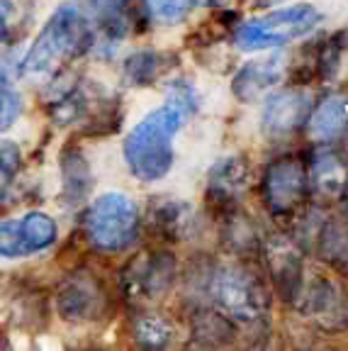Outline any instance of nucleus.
I'll list each match as a JSON object with an SVG mask.
<instances>
[{"instance_id": "nucleus-1", "label": "nucleus", "mask_w": 348, "mask_h": 351, "mask_svg": "<svg viewBox=\"0 0 348 351\" xmlns=\"http://www.w3.org/2000/svg\"><path fill=\"white\" fill-rule=\"evenodd\" d=\"M185 115L188 112L180 105L169 100L158 110L149 112L132 130V134L125 142V159L129 171L139 181H158L171 171L175 159L173 139L183 125Z\"/></svg>"}, {"instance_id": "nucleus-2", "label": "nucleus", "mask_w": 348, "mask_h": 351, "mask_svg": "<svg viewBox=\"0 0 348 351\" xmlns=\"http://www.w3.org/2000/svg\"><path fill=\"white\" fill-rule=\"evenodd\" d=\"M88 42V27L76 5H61L37 34L27 56L22 59V73L49 76L71 61Z\"/></svg>"}, {"instance_id": "nucleus-3", "label": "nucleus", "mask_w": 348, "mask_h": 351, "mask_svg": "<svg viewBox=\"0 0 348 351\" xmlns=\"http://www.w3.org/2000/svg\"><path fill=\"white\" fill-rule=\"evenodd\" d=\"M321 22V12L314 5L297 3L266 12L263 17L249 20L234 29V44L244 51H261L271 47H283L310 34Z\"/></svg>"}, {"instance_id": "nucleus-4", "label": "nucleus", "mask_w": 348, "mask_h": 351, "mask_svg": "<svg viewBox=\"0 0 348 351\" xmlns=\"http://www.w3.org/2000/svg\"><path fill=\"white\" fill-rule=\"evenodd\" d=\"M210 295L219 313L244 324H258L268 317L271 300L263 283L241 266H222L210 278Z\"/></svg>"}, {"instance_id": "nucleus-5", "label": "nucleus", "mask_w": 348, "mask_h": 351, "mask_svg": "<svg viewBox=\"0 0 348 351\" xmlns=\"http://www.w3.org/2000/svg\"><path fill=\"white\" fill-rule=\"evenodd\" d=\"M83 227L92 247L103 252H122L136 237L139 210L122 193H105L86 210Z\"/></svg>"}, {"instance_id": "nucleus-6", "label": "nucleus", "mask_w": 348, "mask_h": 351, "mask_svg": "<svg viewBox=\"0 0 348 351\" xmlns=\"http://www.w3.org/2000/svg\"><path fill=\"white\" fill-rule=\"evenodd\" d=\"M310 188V169L293 156L273 161L263 176V197L268 210L277 217L295 215V210L307 200Z\"/></svg>"}, {"instance_id": "nucleus-7", "label": "nucleus", "mask_w": 348, "mask_h": 351, "mask_svg": "<svg viewBox=\"0 0 348 351\" xmlns=\"http://www.w3.org/2000/svg\"><path fill=\"white\" fill-rule=\"evenodd\" d=\"M56 239V225L49 215L29 213L20 219L0 222V256L20 258L51 247Z\"/></svg>"}, {"instance_id": "nucleus-8", "label": "nucleus", "mask_w": 348, "mask_h": 351, "mask_svg": "<svg viewBox=\"0 0 348 351\" xmlns=\"http://www.w3.org/2000/svg\"><path fill=\"white\" fill-rule=\"evenodd\" d=\"M312 115L310 95L293 88V90H277L263 105L261 127L268 139L290 137L297 127L307 125Z\"/></svg>"}, {"instance_id": "nucleus-9", "label": "nucleus", "mask_w": 348, "mask_h": 351, "mask_svg": "<svg viewBox=\"0 0 348 351\" xmlns=\"http://www.w3.org/2000/svg\"><path fill=\"white\" fill-rule=\"evenodd\" d=\"M266 263L275 291L285 300L297 298L305 285V269H302V258H299L297 249L285 239H271L266 244Z\"/></svg>"}, {"instance_id": "nucleus-10", "label": "nucleus", "mask_w": 348, "mask_h": 351, "mask_svg": "<svg viewBox=\"0 0 348 351\" xmlns=\"http://www.w3.org/2000/svg\"><path fill=\"white\" fill-rule=\"evenodd\" d=\"M283 76V64L280 59H261V61H249L232 81L234 95L241 103L261 98L263 93H268Z\"/></svg>"}, {"instance_id": "nucleus-11", "label": "nucleus", "mask_w": 348, "mask_h": 351, "mask_svg": "<svg viewBox=\"0 0 348 351\" xmlns=\"http://www.w3.org/2000/svg\"><path fill=\"white\" fill-rule=\"evenodd\" d=\"M175 261L169 254H156L147 258L139 266H132V293H139L144 298H156L173 283Z\"/></svg>"}, {"instance_id": "nucleus-12", "label": "nucleus", "mask_w": 348, "mask_h": 351, "mask_svg": "<svg viewBox=\"0 0 348 351\" xmlns=\"http://www.w3.org/2000/svg\"><path fill=\"white\" fill-rule=\"evenodd\" d=\"M348 125V100L343 95H332L312 110L307 120V132L314 142H332Z\"/></svg>"}, {"instance_id": "nucleus-13", "label": "nucleus", "mask_w": 348, "mask_h": 351, "mask_svg": "<svg viewBox=\"0 0 348 351\" xmlns=\"http://www.w3.org/2000/svg\"><path fill=\"white\" fill-rule=\"evenodd\" d=\"M100 295L95 285L86 278H73L61 288L59 310L66 319H90L98 315Z\"/></svg>"}, {"instance_id": "nucleus-14", "label": "nucleus", "mask_w": 348, "mask_h": 351, "mask_svg": "<svg viewBox=\"0 0 348 351\" xmlns=\"http://www.w3.org/2000/svg\"><path fill=\"white\" fill-rule=\"evenodd\" d=\"M310 186L324 197H341L348 191V166L336 154H321L310 169Z\"/></svg>"}, {"instance_id": "nucleus-15", "label": "nucleus", "mask_w": 348, "mask_h": 351, "mask_svg": "<svg viewBox=\"0 0 348 351\" xmlns=\"http://www.w3.org/2000/svg\"><path fill=\"white\" fill-rule=\"evenodd\" d=\"M307 305H310V310L316 317L324 319L327 324H336L338 319L348 317V298L343 295L341 288L329 278H321L312 285Z\"/></svg>"}, {"instance_id": "nucleus-16", "label": "nucleus", "mask_w": 348, "mask_h": 351, "mask_svg": "<svg viewBox=\"0 0 348 351\" xmlns=\"http://www.w3.org/2000/svg\"><path fill=\"white\" fill-rule=\"evenodd\" d=\"M90 8L98 17V27L110 39L122 37L127 32V12L129 0H90Z\"/></svg>"}, {"instance_id": "nucleus-17", "label": "nucleus", "mask_w": 348, "mask_h": 351, "mask_svg": "<svg viewBox=\"0 0 348 351\" xmlns=\"http://www.w3.org/2000/svg\"><path fill=\"white\" fill-rule=\"evenodd\" d=\"M32 3L29 0H0V42L20 39L22 29L29 25Z\"/></svg>"}, {"instance_id": "nucleus-18", "label": "nucleus", "mask_w": 348, "mask_h": 351, "mask_svg": "<svg viewBox=\"0 0 348 351\" xmlns=\"http://www.w3.org/2000/svg\"><path fill=\"white\" fill-rule=\"evenodd\" d=\"M205 3H214V0H147L149 12L158 25H178L197 5H205Z\"/></svg>"}, {"instance_id": "nucleus-19", "label": "nucleus", "mask_w": 348, "mask_h": 351, "mask_svg": "<svg viewBox=\"0 0 348 351\" xmlns=\"http://www.w3.org/2000/svg\"><path fill=\"white\" fill-rule=\"evenodd\" d=\"M161 56L156 51H136L125 66V73L134 86H149L158 76Z\"/></svg>"}, {"instance_id": "nucleus-20", "label": "nucleus", "mask_w": 348, "mask_h": 351, "mask_svg": "<svg viewBox=\"0 0 348 351\" xmlns=\"http://www.w3.org/2000/svg\"><path fill=\"white\" fill-rule=\"evenodd\" d=\"M22 112V95L17 93L15 83L0 71V132L8 130Z\"/></svg>"}, {"instance_id": "nucleus-21", "label": "nucleus", "mask_w": 348, "mask_h": 351, "mask_svg": "<svg viewBox=\"0 0 348 351\" xmlns=\"http://www.w3.org/2000/svg\"><path fill=\"white\" fill-rule=\"evenodd\" d=\"M136 339L147 346H164L171 339V327L158 317H144L136 324Z\"/></svg>"}, {"instance_id": "nucleus-22", "label": "nucleus", "mask_w": 348, "mask_h": 351, "mask_svg": "<svg viewBox=\"0 0 348 351\" xmlns=\"http://www.w3.org/2000/svg\"><path fill=\"white\" fill-rule=\"evenodd\" d=\"M20 166V149L10 142H0V178H12Z\"/></svg>"}, {"instance_id": "nucleus-23", "label": "nucleus", "mask_w": 348, "mask_h": 351, "mask_svg": "<svg viewBox=\"0 0 348 351\" xmlns=\"http://www.w3.org/2000/svg\"><path fill=\"white\" fill-rule=\"evenodd\" d=\"M258 3H263V5H268V3H271V5H273V3H277V0H258Z\"/></svg>"}]
</instances>
